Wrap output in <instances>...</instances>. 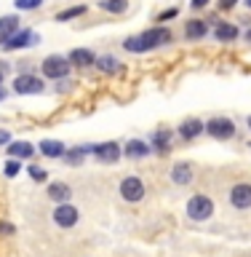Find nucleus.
<instances>
[{
  "label": "nucleus",
  "instance_id": "nucleus-1",
  "mask_svg": "<svg viewBox=\"0 0 251 257\" xmlns=\"http://www.w3.org/2000/svg\"><path fill=\"white\" fill-rule=\"evenodd\" d=\"M211 214H214V201L208 198V196H203V193H198V196H192L187 201V217H190V220L203 222Z\"/></svg>",
  "mask_w": 251,
  "mask_h": 257
},
{
  "label": "nucleus",
  "instance_id": "nucleus-2",
  "mask_svg": "<svg viewBox=\"0 0 251 257\" xmlns=\"http://www.w3.org/2000/svg\"><path fill=\"white\" fill-rule=\"evenodd\" d=\"M40 70H43L46 78L62 80V78H67V72H70V59H64V56H59V54H51V56L43 59Z\"/></svg>",
  "mask_w": 251,
  "mask_h": 257
},
{
  "label": "nucleus",
  "instance_id": "nucleus-3",
  "mask_svg": "<svg viewBox=\"0 0 251 257\" xmlns=\"http://www.w3.org/2000/svg\"><path fill=\"white\" fill-rule=\"evenodd\" d=\"M206 132L214 137V140H230L235 134V123L230 118H211L206 123Z\"/></svg>",
  "mask_w": 251,
  "mask_h": 257
},
{
  "label": "nucleus",
  "instance_id": "nucleus-4",
  "mask_svg": "<svg viewBox=\"0 0 251 257\" xmlns=\"http://www.w3.org/2000/svg\"><path fill=\"white\" fill-rule=\"evenodd\" d=\"M120 196H123L126 201H131V204L142 201L144 198V182L139 180V177H126V180L120 182Z\"/></svg>",
  "mask_w": 251,
  "mask_h": 257
},
{
  "label": "nucleus",
  "instance_id": "nucleus-5",
  "mask_svg": "<svg viewBox=\"0 0 251 257\" xmlns=\"http://www.w3.org/2000/svg\"><path fill=\"white\" fill-rule=\"evenodd\" d=\"M142 40H144V46H147V51H150V48L171 43L174 35H171V30H166V27H152L147 32H142Z\"/></svg>",
  "mask_w": 251,
  "mask_h": 257
},
{
  "label": "nucleus",
  "instance_id": "nucleus-6",
  "mask_svg": "<svg viewBox=\"0 0 251 257\" xmlns=\"http://www.w3.org/2000/svg\"><path fill=\"white\" fill-rule=\"evenodd\" d=\"M80 220V212L75 206H70V204H59L54 209V222L59 225V228H72V225H78Z\"/></svg>",
  "mask_w": 251,
  "mask_h": 257
},
{
  "label": "nucleus",
  "instance_id": "nucleus-7",
  "mask_svg": "<svg viewBox=\"0 0 251 257\" xmlns=\"http://www.w3.org/2000/svg\"><path fill=\"white\" fill-rule=\"evenodd\" d=\"M43 80H40L38 75H19L14 80V91L16 94H40L43 91Z\"/></svg>",
  "mask_w": 251,
  "mask_h": 257
},
{
  "label": "nucleus",
  "instance_id": "nucleus-8",
  "mask_svg": "<svg viewBox=\"0 0 251 257\" xmlns=\"http://www.w3.org/2000/svg\"><path fill=\"white\" fill-rule=\"evenodd\" d=\"M230 204L235 209H248L251 206V185L248 182H238L230 190Z\"/></svg>",
  "mask_w": 251,
  "mask_h": 257
},
{
  "label": "nucleus",
  "instance_id": "nucleus-9",
  "mask_svg": "<svg viewBox=\"0 0 251 257\" xmlns=\"http://www.w3.org/2000/svg\"><path fill=\"white\" fill-rule=\"evenodd\" d=\"M32 43H38V35L32 30H19V32H14L11 38L6 40V48L8 51H16V48H27V46H32Z\"/></svg>",
  "mask_w": 251,
  "mask_h": 257
},
{
  "label": "nucleus",
  "instance_id": "nucleus-10",
  "mask_svg": "<svg viewBox=\"0 0 251 257\" xmlns=\"http://www.w3.org/2000/svg\"><path fill=\"white\" fill-rule=\"evenodd\" d=\"M94 156L102 161V164H115V161L123 156V150H120L118 142H104V145H96L94 148Z\"/></svg>",
  "mask_w": 251,
  "mask_h": 257
},
{
  "label": "nucleus",
  "instance_id": "nucleus-11",
  "mask_svg": "<svg viewBox=\"0 0 251 257\" xmlns=\"http://www.w3.org/2000/svg\"><path fill=\"white\" fill-rule=\"evenodd\" d=\"M192 166L190 164H184V161H179V164H174V169H171V180L176 182V185H190L192 182Z\"/></svg>",
  "mask_w": 251,
  "mask_h": 257
},
{
  "label": "nucleus",
  "instance_id": "nucleus-12",
  "mask_svg": "<svg viewBox=\"0 0 251 257\" xmlns=\"http://www.w3.org/2000/svg\"><path fill=\"white\" fill-rule=\"evenodd\" d=\"M14 32H19V16H0V43H6Z\"/></svg>",
  "mask_w": 251,
  "mask_h": 257
},
{
  "label": "nucleus",
  "instance_id": "nucleus-13",
  "mask_svg": "<svg viewBox=\"0 0 251 257\" xmlns=\"http://www.w3.org/2000/svg\"><path fill=\"white\" fill-rule=\"evenodd\" d=\"M48 196H51V201H56V204H67L72 190H70V185H64V182H51L48 185Z\"/></svg>",
  "mask_w": 251,
  "mask_h": 257
},
{
  "label": "nucleus",
  "instance_id": "nucleus-14",
  "mask_svg": "<svg viewBox=\"0 0 251 257\" xmlns=\"http://www.w3.org/2000/svg\"><path fill=\"white\" fill-rule=\"evenodd\" d=\"M200 132H206V126L200 123L198 118H187V120H184V123L179 126V134L184 137V140H195Z\"/></svg>",
  "mask_w": 251,
  "mask_h": 257
},
{
  "label": "nucleus",
  "instance_id": "nucleus-15",
  "mask_svg": "<svg viewBox=\"0 0 251 257\" xmlns=\"http://www.w3.org/2000/svg\"><path fill=\"white\" fill-rule=\"evenodd\" d=\"M70 64H78V67H88V64H94V54L88 51V48H75V51H70Z\"/></svg>",
  "mask_w": 251,
  "mask_h": 257
},
{
  "label": "nucleus",
  "instance_id": "nucleus-16",
  "mask_svg": "<svg viewBox=\"0 0 251 257\" xmlns=\"http://www.w3.org/2000/svg\"><path fill=\"white\" fill-rule=\"evenodd\" d=\"M123 153H126L128 158H144V156L150 153V145L142 142V140H131V142H126Z\"/></svg>",
  "mask_w": 251,
  "mask_h": 257
},
{
  "label": "nucleus",
  "instance_id": "nucleus-17",
  "mask_svg": "<svg viewBox=\"0 0 251 257\" xmlns=\"http://www.w3.org/2000/svg\"><path fill=\"white\" fill-rule=\"evenodd\" d=\"M214 38H216V40H222V43H230V40H235V38H238V27H235V24L222 22V24H216Z\"/></svg>",
  "mask_w": 251,
  "mask_h": 257
},
{
  "label": "nucleus",
  "instance_id": "nucleus-18",
  "mask_svg": "<svg viewBox=\"0 0 251 257\" xmlns=\"http://www.w3.org/2000/svg\"><path fill=\"white\" fill-rule=\"evenodd\" d=\"M32 153H35V148H32L30 142H11L8 145V156L11 158H32Z\"/></svg>",
  "mask_w": 251,
  "mask_h": 257
},
{
  "label": "nucleus",
  "instance_id": "nucleus-19",
  "mask_svg": "<svg viewBox=\"0 0 251 257\" xmlns=\"http://www.w3.org/2000/svg\"><path fill=\"white\" fill-rule=\"evenodd\" d=\"M64 150H67V148H64L62 142H56V140H43V142H40V153L48 156V158H62Z\"/></svg>",
  "mask_w": 251,
  "mask_h": 257
},
{
  "label": "nucleus",
  "instance_id": "nucleus-20",
  "mask_svg": "<svg viewBox=\"0 0 251 257\" xmlns=\"http://www.w3.org/2000/svg\"><path fill=\"white\" fill-rule=\"evenodd\" d=\"M187 38H203L206 32H208V24L203 22V19H192V22H187Z\"/></svg>",
  "mask_w": 251,
  "mask_h": 257
},
{
  "label": "nucleus",
  "instance_id": "nucleus-21",
  "mask_svg": "<svg viewBox=\"0 0 251 257\" xmlns=\"http://www.w3.org/2000/svg\"><path fill=\"white\" fill-rule=\"evenodd\" d=\"M88 150H94V148H72V150H64V161H67V164H72V166H75V164H80V161H83L86 158V153Z\"/></svg>",
  "mask_w": 251,
  "mask_h": 257
},
{
  "label": "nucleus",
  "instance_id": "nucleus-22",
  "mask_svg": "<svg viewBox=\"0 0 251 257\" xmlns=\"http://www.w3.org/2000/svg\"><path fill=\"white\" fill-rule=\"evenodd\" d=\"M126 6H128V0H99V8L110 14H123Z\"/></svg>",
  "mask_w": 251,
  "mask_h": 257
},
{
  "label": "nucleus",
  "instance_id": "nucleus-23",
  "mask_svg": "<svg viewBox=\"0 0 251 257\" xmlns=\"http://www.w3.org/2000/svg\"><path fill=\"white\" fill-rule=\"evenodd\" d=\"M126 51H134V54H144L147 51V46H144V40H142V35H134V38H126Z\"/></svg>",
  "mask_w": 251,
  "mask_h": 257
},
{
  "label": "nucleus",
  "instance_id": "nucleus-24",
  "mask_svg": "<svg viewBox=\"0 0 251 257\" xmlns=\"http://www.w3.org/2000/svg\"><path fill=\"white\" fill-rule=\"evenodd\" d=\"M152 145H155L158 150H166L168 145H171V132H166V128L155 132V137H152Z\"/></svg>",
  "mask_w": 251,
  "mask_h": 257
},
{
  "label": "nucleus",
  "instance_id": "nucleus-25",
  "mask_svg": "<svg viewBox=\"0 0 251 257\" xmlns=\"http://www.w3.org/2000/svg\"><path fill=\"white\" fill-rule=\"evenodd\" d=\"M94 64H96L102 72H115V70H118V59H115V56H99Z\"/></svg>",
  "mask_w": 251,
  "mask_h": 257
},
{
  "label": "nucleus",
  "instance_id": "nucleus-26",
  "mask_svg": "<svg viewBox=\"0 0 251 257\" xmlns=\"http://www.w3.org/2000/svg\"><path fill=\"white\" fill-rule=\"evenodd\" d=\"M86 14V6H75V8H67V11H62L56 19L59 22H67V19H75V16H83Z\"/></svg>",
  "mask_w": 251,
  "mask_h": 257
},
{
  "label": "nucleus",
  "instance_id": "nucleus-27",
  "mask_svg": "<svg viewBox=\"0 0 251 257\" xmlns=\"http://www.w3.org/2000/svg\"><path fill=\"white\" fill-rule=\"evenodd\" d=\"M19 11H35V8L43 6V0H14Z\"/></svg>",
  "mask_w": 251,
  "mask_h": 257
},
{
  "label": "nucleus",
  "instance_id": "nucleus-28",
  "mask_svg": "<svg viewBox=\"0 0 251 257\" xmlns=\"http://www.w3.org/2000/svg\"><path fill=\"white\" fill-rule=\"evenodd\" d=\"M27 172H30V177H32L35 182H46V180H48V172H46V169H40V166H30Z\"/></svg>",
  "mask_w": 251,
  "mask_h": 257
},
{
  "label": "nucleus",
  "instance_id": "nucleus-29",
  "mask_svg": "<svg viewBox=\"0 0 251 257\" xmlns=\"http://www.w3.org/2000/svg\"><path fill=\"white\" fill-rule=\"evenodd\" d=\"M19 172H22V161L11 158V161H8V164H6V174H8V177H16Z\"/></svg>",
  "mask_w": 251,
  "mask_h": 257
},
{
  "label": "nucleus",
  "instance_id": "nucleus-30",
  "mask_svg": "<svg viewBox=\"0 0 251 257\" xmlns=\"http://www.w3.org/2000/svg\"><path fill=\"white\" fill-rule=\"evenodd\" d=\"M0 233H6V236H14V225H11V222H0Z\"/></svg>",
  "mask_w": 251,
  "mask_h": 257
},
{
  "label": "nucleus",
  "instance_id": "nucleus-31",
  "mask_svg": "<svg viewBox=\"0 0 251 257\" xmlns=\"http://www.w3.org/2000/svg\"><path fill=\"white\" fill-rule=\"evenodd\" d=\"M174 16H176V11H174V8H171V11L160 14V22H168V19H174Z\"/></svg>",
  "mask_w": 251,
  "mask_h": 257
},
{
  "label": "nucleus",
  "instance_id": "nucleus-32",
  "mask_svg": "<svg viewBox=\"0 0 251 257\" xmlns=\"http://www.w3.org/2000/svg\"><path fill=\"white\" fill-rule=\"evenodd\" d=\"M8 140H11V137H8V132H0V145H8Z\"/></svg>",
  "mask_w": 251,
  "mask_h": 257
},
{
  "label": "nucleus",
  "instance_id": "nucleus-33",
  "mask_svg": "<svg viewBox=\"0 0 251 257\" xmlns=\"http://www.w3.org/2000/svg\"><path fill=\"white\" fill-rule=\"evenodd\" d=\"M208 3V0H192V6H195V8H203Z\"/></svg>",
  "mask_w": 251,
  "mask_h": 257
},
{
  "label": "nucleus",
  "instance_id": "nucleus-34",
  "mask_svg": "<svg viewBox=\"0 0 251 257\" xmlns=\"http://www.w3.org/2000/svg\"><path fill=\"white\" fill-rule=\"evenodd\" d=\"M230 6H235V0H222V8H230Z\"/></svg>",
  "mask_w": 251,
  "mask_h": 257
},
{
  "label": "nucleus",
  "instance_id": "nucleus-35",
  "mask_svg": "<svg viewBox=\"0 0 251 257\" xmlns=\"http://www.w3.org/2000/svg\"><path fill=\"white\" fill-rule=\"evenodd\" d=\"M6 99V88H0V102H3Z\"/></svg>",
  "mask_w": 251,
  "mask_h": 257
},
{
  "label": "nucleus",
  "instance_id": "nucleus-36",
  "mask_svg": "<svg viewBox=\"0 0 251 257\" xmlns=\"http://www.w3.org/2000/svg\"><path fill=\"white\" fill-rule=\"evenodd\" d=\"M0 83H3V70H0Z\"/></svg>",
  "mask_w": 251,
  "mask_h": 257
},
{
  "label": "nucleus",
  "instance_id": "nucleus-37",
  "mask_svg": "<svg viewBox=\"0 0 251 257\" xmlns=\"http://www.w3.org/2000/svg\"><path fill=\"white\" fill-rule=\"evenodd\" d=\"M246 38H248V40H251V30H248V32H246Z\"/></svg>",
  "mask_w": 251,
  "mask_h": 257
},
{
  "label": "nucleus",
  "instance_id": "nucleus-38",
  "mask_svg": "<svg viewBox=\"0 0 251 257\" xmlns=\"http://www.w3.org/2000/svg\"><path fill=\"white\" fill-rule=\"evenodd\" d=\"M246 6H248V8H251V0H246Z\"/></svg>",
  "mask_w": 251,
  "mask_h": 257
},
{
  "label": "nucleus",
  "instance_id": "nucleus-39",
  "mask_svg": "<svg viewBox=\"0 0 251 257\" xmlns=\"http://www.w3.org/2000/svg\"><path fill=\"white\" fill-rule=\"evenodd\" d=\"M248 126H251V118H248Z\"/></svg>",
  "mask_w": 251,
  "mask_h": 257
}]
</instances>
